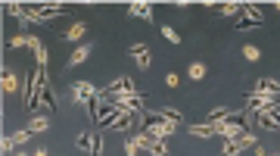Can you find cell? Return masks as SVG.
<instances>
[{
	"instance_id": "cell-1",
	"label": "cell",
	"mask_w": 280,
	"mask_h": 156,
	"mask_svg": "<svg viewBox=\"0 0 280 156\" xmlns=\"http://www.w3.org/2000/svg\"><path fill=\"white\" fill-rule=\"evenodd\" d=\"M140 131L149 134V138H156V141H165V138H172V134L177 131V122H165V119H156V116L146 113V125Z\"/></svg>"
},
{
	"instance_id": "cell-2",
	"label": "cell",
	"mask_w": 280,
	"mask_h": 156,
	"mask_svg": "<svg viewBox=\"0 0 280 156\" xmlns=\"http://www.w3.org/2000/svg\"><path fill=\"white\" fill-rule=\"evenodd\" d=\"M100 91L91 84V81H81V84H72V100L75 103H81V106H91V100L97 97Z\"/></svg>"
},
{
	"instance_id": "cell-3",
	"label": "cell",
	"mask_w": 280,
	"mask_h": 156,
	"mask_svg": "<svg viewBox=\"0 0 280 156\" xmlns=\"http://www.w3.org/2000/svg\"><path fill=\"white\" fill-rule=\"evenodd\" d=\"M249 94L268 97V100H280V81H274V78H262V81H255V91H249Z\"/></svg>"
},
{
	"instance_id": "cell-4",
	"label": "cell",
	"mask_w": 280,
	"mask_h": 156,
	"mask_svg": "<svg viewBox=\"0 0 280 156\" xmlns=\"http://www.w3.org/2000/svg\"><path fill=\"white\" fill-rule=\"evenodd\" d=\"M265 22V16H262V9L258 6H252V3H243V19L237 22V28L243 32V28H249V25H262Z\"/></svg>"
},
{
	"instance_id": "cell-5",
	"label": "cell",
	"mask_w": 280,
	"mask_h": 156,
	"mask_svg": "<svg viewBox=\"0 0 280 156\" xmlns=\"http://www.w3.org/2000/svg\"><path fill=\"white\" fill-rule=\"evenodd\" d=\"M128 16H134V19H146V22H153V3H131V6H128Z\"/></svg>"
},
{
	"instance_id": "cell-6",
	"label": "cell",
	"mask_w": 280,
	"mask_h": 156,
	"mask_svg": "<svg viewBox=\"0 0 280 156\" xmlns=\"http://www.w3.org/2000/svg\"><path fill=\"white\" fill-rule=\"evenodd\" d=\"M131 56H134V63L140 66V69L149 66V47L146 44H131Z\"/></svg>"
},
{
	"instance_id": "cell-7",
	"label": "cell",
	"mask_w": 280,
	"mask_h": 156,
	"mask_svg": "<svg viewBox=\"0 0 280 156\" xmlns=\"http://www.w3.org/2000/svg\"><path fill=\"white\" fill-rule=\"evenodd\" d=\"M91 50H94V44H84V47H78V50L72 53V56H69V69H75V66H81L84 60H87V56H91Z\"/></svg>"
},
{
	"instance_id": "cell-8",
	"label": "cell",
	"mask_w": 280,
	"mask_h": 156,
	"mask_svg": "<svg viewBox=\"0 0 280 156\" xmlns=\"http://www.w3.org/2000/svg\"><path fill=\"white\" fill-rule=\"evenodd\" d=\"M187 134H193V138H212L215 128H212V122H206V125H190Z\"/></svg>"
},
{
	"instance_id": "cell-9",
	"label": "cell",
	"mask_w": 280,
	"mask_h": 156,
	"mask_svg": "<svg viewBox=\"0 0 280 156\" xmlns=\"http://www.w3.org/2000/svg\"><path fill=\"white\" fill-rule=\"evenodd\" d=\"M50 128V119L47 116H32V125H28V131L32 134H41V131H47Z\"/></svg>"
},
{
	"instance_id": "cell-10",
	"label": "cell",
	"mask_w": 280,
	"mask_h": 156,
	"mask_svg": "<svg viewBox=\"0 0 280 156\" xmlns=\"http://www.w3.org/2000/svg\"><path fill=\"white\" fill-rule=\"evenodd\" d=\"M94 141H97V134L81 131V134H78V141H75V147H78V150H94Z\"/></svg>"
},
{
	"instance_id": "cell-11",
	"label": "cell",
	"mask_w": 280,
	"mask_h": 156,
	"mask_svg": "<svg viewBox=\"0 0 280 156\" xmlns=\"http://www.w3.org/2000/svg\"><path fill=\"white\" fill-rule=\"evenodd\" d=\"M84 32H87V25H84V22H75V25L66 32V41H81Z\"/></svg>"
},
{
	"instance_id": "cell-12",
	"label": "cell",
	"mask_w": 280,
	"mask_h": 156,
	"mask_svg": "<svg viewBox=\"0 0 280 156\" xmlns=\"http://www.w3.org/2000/svg\"><path fill=\"white\" fill-rule=\"evenodd\" d=\"M243 13V3H221L218 6V16H237Z\"/></svg>"
},
{
	"instance_id": "cell-13",
	"label": "cell",
	"mask_w": 280,
	"mask_h": 156,
	"mask_svg": "<svg viewBox=\"0 0 280 156\" xmlns=\"http://www.w3.org/2000/svg\"><path fill=\"white\" fill-rule=\"evenodd\" d=\"M243 56H246L249 63H258V60H262V50H258V47H252V44H246V47H243Z\"/></svg>"
},
{
	"instance_id": "cell-14",
	"label": "cell",
	"mask_w": 280,
	"mask_h": 156,
	"mask_svg": "<svg viewBox=\"0 0 280 156\" xmlns=\"http://www.w3.org/2000/svg\"><path fill=\"white\" fill-rule=\"evenodd\" d=\"M243 153V147H240L237 141H224V150H221V156H240Z\"/></svg>"
},
{
	"instance_id": "cell-15",
	"label": "cell",
	"mask_w": 280,
	"mask_h": 156,
	"mask_svg": "<svg viewBox=\"0 0 280 156\" xmlns=\"http://www.w3.org/2000/svg\"><path fill=\"white\" fill-rule=\"evenodd\" d=\"M187 75L193 78V81H199V78H206V66H203V63H193V66L187 69Z\"/></svg>"
},
{
	"instance_id": "cell-16",
	"label": "cell",
	"mask_w": 280,
	"mask_h": 156,
	"mask_svg": "<svg viewBox=\"0 0 280 156\" xmlns=\"http://www.w3.org/2000/svg\"><path fill=\"white\" fill-rule=\"evenodd\" d=\"M16 87H19V81H16V75H13V72H3V91H6V94H13V91H16Z\"/></svg>"
},
{
	"instance_id": "cell-17",
	"label": "cell",
	"mask_w": 280,
	"mask_h": 156,
	"mask_svg": "<svg viewBox=\"0 0 280 156\" xmlns=\"http://www.w3.org/2000/svg\"><path fill=\"white\" fill-rule=\"evenodd\" d=\"M149 153H153V156H168V144H165V141H153Z\"/></svg>"
},
{
	"instance_id": "cell-18",
	"label": "cell",
	"mask_w": 280,
	"mask_h": 156,
	"mask_svg": "<svg viewBox=\"0 0 280 156\" xmlns=\"http://www.w3.org/2000/svg\"><path fill=\"white\" fill-rule=\"evenodd\" d=\"M162 35H165V41H172V44H181V35H177L172 25H162Z\"/></svg>"
},
{
	"instance_id": "cell-19",
	"label": "cell",
	"mask_w": 280,
	"mask_h": 156,
	"mask_svg": "<svg viewBox=\"0 0 280 156\" xmlns=\"http://www.w3.org/2000/svg\"><path fill=\"white\" fill-rule=\"evenodd\" d=\"M9 138H13V144H16V147H19V144H25L28 138H32V131H28V128H25V131H16V134H9Z\"/></svg>"
},
{
	"instance_id": "cell-20",
	"label": "cell",
	"mask_w": 280,
	"mask_h": 156,
	"mask_svg": "<svg viewBox=\"0 0 280 156\" xmlns=\"http://www.w3.org/2000/svg\"><path fill=\"white\" fill-rule=\"evenodd\" d=\"M9 47H13V50L16 47H28V35H16L13 41H9Z\"/></svg>"
},
{
	"instance_id": "cell-21",
	"label": "cell",
	"mask_w": 280,
	"mask_h": 156,
	"mask_svg": "<svg viewBox=\"0 0 280 156\" xmlns=\"http://www.w3.org/2000/svg\"><path fill=\"white\" fill-rule=\"evenodd\" d=\"M137 150H140V147L134 144V138H128V141H125V153H128V156H137Z\"/></svg>"
},
{
	"instance_id": "cell-22",
	"label": "cell",
	"mask_w": 280,
	"mask_h": 156,
	"mask_svg": "<svg viewBox=\"0 0 280 156\" xmlns=\"http://www.w3.org/2000/svg\"><path fill=\"white\" fill-rule=\"evenodd\" d=\"M165 84H168V87H177V84H181V78H177L175 72H168V75H165Z\"/></svg>"
},
{
	"instance_id": "cell-23",
	"label": "cell",
	"mask_w": 280,
	"mask_h": 156,
	"mask_svg": "<svg viewBox=\"0 0 280 156\" xmlns=\"http://www.w3.org/2000/svg\"><path fill=\"white\" fill-rule=\"evenodd\" d=\"M0 147H3V153H9V150H16V144H13V138H3V144H0Z\"/></svg>"
},
{
	"instance_id": "cell-24",
	"label": "cell",
	"mask_w": 280,
	"mask_h": 156,
	"mask_svg": "<svg viewBox=\"0 0 280 156\" xmlns=\"http://www.w3.org/2000/svg\"><path fill=\"white\" fill-rule=\"evenodd\" d=\"M35 156H47V150H44V147H37V150H35Z\"/></svg>"
},
{
	"instance_id": "cell-25",
	"label": "cell",
	"mask_w": 280,
	"mask_h": 156,
	"mask_svg": "<svg viewBox=\"0 0 280 156\" xmlns=\"http://www.w3.org/2000/svg\"><path fill=\"white\" fill-rule=\"evenodd\" d=\"M265 156H280V153H265Z\"/></svg>"
},
{
	"instance_id": "cell-26",
	"label": "cell",
	"mask_w": 280,
	"mask_h": 156,
	"mask_svg": "<svg viewBox=\"0 0 280 156\" xmlns=\"http://www.w3.org/2000/svg\"><path fill=\"white\" fill-rule=\"evenodd\" d=\"M16 156H28V153H16Z\"/></svg>"
}]
</instances>
